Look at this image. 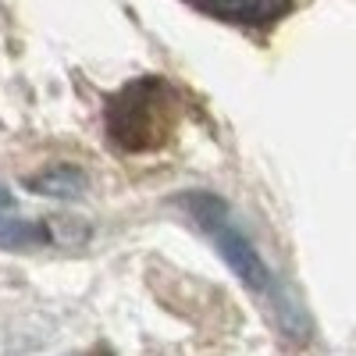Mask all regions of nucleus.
I'll return each instance as SVG.
<instances>
[{
	"mask_svg": "<svg viewBox=\"0 0 356 356\" xmlns=\"http://www.w3.org/2000/svg\"><path fill=\"white\" fill-rule=\"evenodd\" d=\"M175 207H182V211L189 214V221L196 228H203L207 235H211V243L218 246V253L228 260V267L235 275H239L243 285H250L253 292H264V289H271L275 278H271V267H267L257 253V246L250 243V235L235 225L232 211H228V203L214 193H182V196H175Z\"/></svg>",
	"mask_w": 356,
	"mask_h": 356,
	"instance_id": "2",
	"label": "nucleus"
},
{
	"mask_svg": "<svg viewBox=\"0 0 356 356\" xmlns=\"http://www.w3.org/2000/svg\"><path fill=\"white\" fill-rule=\"evenodd\" d=\"M25 186L40 193V196H54V200H72V196H82L86 186H89V178L82 168L75 164H54V168H43L36 175H29L25 178Z\"/></svg>",
	"mask_w": 356,
	"mask_h": 356,
	"instance_id": "5",
	"label": "nucleus"
},
{
	"mask_svg": "<svg viewBox=\"0 0 356 356\" xmlns=\"http://www.w3.org/2000/svg\"><path fill=\"white\" fill-rule=\"evenodd\" d=\"M107 136L118 150L146 154L168 143L175 129V97L161 79H136L107 104Z\"/></svg>",
	"mask_w": 356,
	"mask_h": 356,
	"instance_id": "1",
	"label": "nucleus"
},
{
	"mask_svg": "<svg viewBox=\"0 0 356 356\" xmlns=\"http://www.w3.org/2000/svg\"><path fill=\"white\" fill-rule=\"evenodd\" d=\"M47 243H57V225L22 218L11 193L0 186V250H33Z\"/></svg>",
	"mask_w": 356,
	"mask_h": 356,
	"instance_id": "4",
	"label": "nucleus"
},
{
	"mask_svg": "<svg viewBox=\"0 0 356 356\" xmlns=\"http://www.w3.org/2000/svg\"><path fill=\"white\" fill-rule=\"evenodd\" d=\"M196 11L221 18L228 25H246V29H267L278 18L292 11V0H186Z\"/></svg>",
	"mask_w": 356,
	"mask_h": 356,
	"instance_id": "3",
	"label": "nucleus"
}]
</instances>
